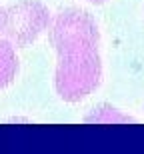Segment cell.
I'll return each mask as SVG.
<instances>
[{
    "label": "cell",
    "mask_w": 144,
    "mask_h": 154,
    "mask_svg": "<svg viewBox=\"0 0 144 154\" xmlns=\"http://www.w3.org/2000/svg\"><path fill=\"white\" fill-rule=\"evenodd\" d=\"M50 42L58 54L54 86L66 102H78L92 94L102 80L100 30L88 12L68 8L50 28Z\"/></svg>",
    "instance_id": "1"
},
{
    "label": "cell",
    "mask_w": 144,
    "mask_h": 154,
    "mask_svg": "<svg viewBox=\"0 0 144 154\" xmlns=\"http://www.w3.org/2000/svg\"><path fill=\"white\" fill-rule=\"evenodd\" d=\"M50 26V12L38 0H20L0 8V38L12 46L32 44Z\"/></svg>",
    "instance_id": "2"
},
{
    "label": "cell",
    "mask_w": 144,
    "mask_h": 154,
    "mask_svg": "<svg viewBox=\"0 0 144 154\" xmlns=\"http://www.w3.org/2000/svg\"><path fill=\"white\" fill-rule=\"evenodd\" d=\"M18 74V56L8 40L0 38V90L10 86Z\"/></svg>",
    "instance_id": "3"
},
{
    "label": "cell",
    "mask_w": 144,
    "mask_h": 154,
    "mask_svg": "<svg viewBox=\"0 0 144 154\" xmlns=\"http://www.w3.org/2000/svg\"><path fill=\"white\" fill-rule=\"evenodd\" d=\"M86 2H94V4H102V2H106V0H86Z\"/></svg>",
    "instance_id": "4"
}]
</instances>
